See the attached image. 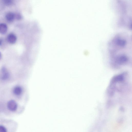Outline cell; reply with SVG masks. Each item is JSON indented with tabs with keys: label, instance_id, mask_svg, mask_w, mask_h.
Wrapping results in <instances>:
<instances>
[{
	"label": "cell",
	"instance_id": "cell-11",
	"mask_svg": "<svg viewBox=\"0 0 132 132\" xmlns=\"http://www.w3.org/2000/svg\"><path fill=\"white\" fill-rule=\"evenodd\" d=\"M3 41L2 39L0 38V46L2 45Z\"/></svg>",
	"mask_w": 132,
	"mask_h": 132
},
{
	"label": "cell",
	"instance_id": "cell-1",
	"mask_svg": "<svg viewBox=\"0 0 132 132\" xmlns=\"http://www.w3.org/2000/svg\"><path fill=\"white\" fill-rule=\"evenodd\" d=\"M109 65L112 69L119 70L132 65L131 37L125 33L117 34L108 45Z\"/></svg>",
	"mask_w": 132,
	"mask_h": 132
},
{
	"label": "cell",
	"instance_id": "cell-5",
	"mask_svg": "<svg viewBox=\"0 0 132 132\" xmlns=\"http://www.w3.org/2000/svg\"><path fill=\"white\" fill-rule=\"evenodd\" d=\"M22 91V88L21 86H17L14 87L13 90V94L17 96L21 95Z\"/></svg>",
	"mask_w": 132,
	"mask_h": 132
},
{
	"label": "cell",
	"instance_id": "cell-6",
	"mask_svg": "<svg viewBox=\"0 0 132 132\" xmlns=\"http://www.w3.org/2000/svg\"><path fill=\"white\" fill-rule=\"evenodd\" d=\"M6 18L8 22H12L15 18V14L12 12H8L6 14Z\"/></svg>",
	"mask_w": 132,
	"mask_h": 132
},
{
	"label": "cell",
	"instance_id": "cell-12",
	"mask_svg": "<svg viewBox=\"0 0 132 132\" xmlns=\"http://www.w3.org/2000/svg\"><path fill=\"white\" fill-rule=\"evenodd\" d=\"M2 57L1 54L0 52V60L1 59Z\"/></svg>",
	"mask_w": 132,
	"mask_h": 132
},
{
	"label": "cell",
	"instance_id": "cell-8",
	"mask_svg": "<svg viewBox=\"0 0 132 132\" xmlns=\"http://www.w3.org/2000/svg\"><path fill=\"white\" fill-rule=\"evenodd\" d=\"M4 4L7 6L11 5L13 2V0H2Z\"/></svg>",
	"mask_w": 132,
	"mask_h": 132
},
{
	"label": "cell",
	"instance_id": "cell-9",
	"mask_svg": "<svg viewBox=\"0 0 132 132\" xmlns=\"http://www.w3.org/2000/svg\"><path fill=\"white\" fill-rule=\"evenodd\" d=\"M7 130L6 127L2 125H0V132H7Z\"/></svg>",
	"mask_w": 132,
	"mask_h": 132
},
{
	"label": "cell",
	"instance_id": "cell-2",
	"mask_svg": "<svg viewBox=\"0 0 132 132\" xmlns=\"http://www.w3.org/2000/svg\"><path fill=\"white\" fill-rule=\"evenodd\" d=\"M8 109L12 111H15L18 108V105L16 102L14 100H9L7 103Z\"/></svg>",
	"mask_w": 132,
	"mask_h": 132
},
{
	"label": "cell",
	"instance_id": "cell-7",
	"mask_svg": "<svg viewBox=\"0 0 132 132\" xmlns=\"http://www.w3.org/2000/svg\"><path fill=\"white\" fill-rule=\"evenodd\" d=\"M7 30L8 27L6 24H0V33L2 34H5L7 33Z\"/></svg>",
	"mask_w": 132,
	"mask_h": 132
},
{
	"label": "cell",
	"instance_id": "cell-10",
	"mask_svg": "<svg viewBox=\"0 0 132 132\" xmlns=\"http://www.w3.org/2000/svg\"><path fill=\"white\" fill-rule=\"evenodd\" d=\"M15 14V18L18 20H20L21 19L22 17L20 14L19 13H16Z\"/></svg>",
	"mask_w": 132,
	"mask_h": 132
},
{
	"label": "cell",
	"instance_id": "cell-4",
	"mask_svg": "<svg viewBox=\"0 0 132 132\" xmlns=\"http://www.w3.org/2000/svg\"><path fill=\"white\" fill-rule=\"evenodd\" d=\"M8 42L11 44H13L15 43L17 40L16 36L13 33H11L8 35L7 37Z\"/></svg>",
	"mask_w": 132,
	"mask_h": 132
},
{
	"label": "cell",
	"instance_id": "cell-3",
	"mask_svg": "<svg viewBox=\"0 0 132 132\" xmlns=\"http://www.w3.org/2000/svg\"><path fill=\"white\" fill-rule=\"evenodd\" d=\"M9 73L7 71L6 68L4 67H3L1 69V79L3 81H6L9 79Z\"/></svg>",
	"mask_w": 132,
	"mask_h": 132
}]
</instances>
